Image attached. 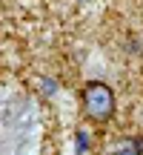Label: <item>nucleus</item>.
I'll return each instance as SVG.
<instances>
[{"instance_id": "2", "label": "nucleus", "mask_w": 143, "mask_h": 155, "mask_svg": "<svg viewBox=\"0 0 143 155\" xmlns=\"http://www.w3.org/2000/svg\"><path fill=\"white\" fill-rule=\"evenodd\" d=\"M77 141H80V144H77V150H80V152H86V132H80V135H77Z\"/></svg>"}, {"instance_id": "3", "label": "nucleus", "mask_w": 143, "mask_h": 155, "mask_svg": "<svg viewBox=\"0 0 143 155\" xmlns=\"http://www.w3.org/2000/svg\"><path fill=\"white\" fill-rule=\"evenodd\" d=\"M117 155H140V152H135V150H129V152H117Z\"/></svg>"}, {"instance_id": "1", "label": "nucleus", "mask_w": 143, "mask_h": 155, "mask_svg": "<svg viewBox=\"0 0 143 155\" xmlns=\"http://www.w3.org/2000/svg\"><path fill=\"white\" fill-rule=\"evenodd\" d=\"M83 104H86L89 118H94V121H109L115 115V92L109 83H100V81L89 83L83 92Z\"/></svg>"}]
</instances>
